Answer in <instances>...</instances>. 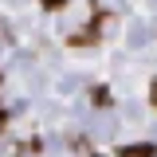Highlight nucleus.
<instances>
[{
    "label": "nucleus",
    "mask_w": 157,
    "mask_h": 157,
    "mask_svg": "<svg viewBox=\"0 0 157 157\" xmlns=\"http://www.w3.org/2000/svg\"><path fill=\"white\" fill-rule=\"evenodd\" d=\"M122 157H153V149H149V145H126Z\"/></svg>",
    "instance_id": "obj_1"
},
{
    "label": "nucleus",
    "mask_w": 157,
    "mask_h": 157,
    "mask_svg": "<svg viewBox=\"0 0 157 157\" xmlns=\"http://www.w3.org/2000/svg\"><path fill=\"white\" fill-rule=\"evenodd\" d=\"M149 102H153V106H157V82H153V86H149Z\"/></svg>",
    "instance_id": "obj_2"
},
{
    "label": "nucleus",
    "mask_w": 157,
    "mask_h": 157,
    "mask_svg": "<svg viewBox=\"0 0 157 157\" xmlns=\"http://www.w3.org/2000/svg\"><path fill=\"white\" fill-rule=\"evenodd\" d=\"M43 4H47V8H55V4H59V0H43Z\"/></svg>",
    "instance_id": "obj_3"
}]
</instances>
